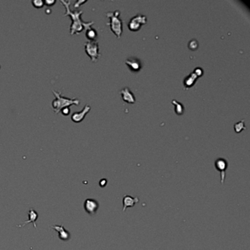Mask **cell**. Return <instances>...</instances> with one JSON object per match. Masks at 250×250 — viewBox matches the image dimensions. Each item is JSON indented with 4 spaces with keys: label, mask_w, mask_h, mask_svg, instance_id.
<instances>
[{
    "label": "cell",
    "mask_w": 250,
    "mask_h": 250,
    "mask_svg": "<svg viewBox=\"0 0 250 250\" xmlns=\"http://www.w3.org/2000/svg\"><path fill=\"white\" fill-rule=\"evenodd\" d=\"M60 2L66 8V12L63 16H69L72 21L70 27V35H79L83 30H87L91 26L94 24V22H85L81 19V16L83 14L82 10H72L71 9V1H63L61 0Z\"/></svg>",
    "instance_id": "6da1fadb"
},
{
    "label": "cell",
    "mask_w": 250,
    "mask_h": 250,
    "mask_svg": "<svg viewBox=\"0 0 250 250\" xmlns=\"http://www.w3.org/2000/svg\"><path fill=\"white\" fill-rule=\"evenodd\" d=\"M52 92H53L54 96L56 97V98L52 101L51 104L52 108H53L54 112L55 114H58L59 112H61V110L62 109L66 108V107H70L72 105L78 106V105H79V104H80V100L78 99V98H69L62 96V92L61 91L52 90Z\"/></svg>",
    "instance_id": "7a4b0ae2"
},
{
    "label": "cell",
    "mask_w": 250,
    "mask_h": 250,
    "mask_svg": "<svg viewBox=\"0 0 250 250\" xmlns=\"http://www.w3.org/2000/svg\"><path fill=\"white\" fill-rule=\"evenodd\" d=\"M106 15L110 20L107 24L109 25L111 30L116 35L117 38H119L123 33V21L120 18V11L115 10L113 12H107Z\"/></svg>",
    "instance_id": "3957f363"
},
{
    "label": "cell",
    "mask_w": 250,
    "mask_h": 250,
    "mask_svg": "<svg viewBox=\"0 0 250 250\" xmlns=\"http://www.w3.org/2000/svg\"><path fill=\"white\" fill-rule=\"evenodd\" d=\"M85 51L86 54L89 56L92 62H97L99 59L100 54L99 51V44L97 41H88L85 43Z\"/></svg>",
    "instance_id": "277c9868"
},
{
    "label": "cell",
    "mask_w": 250,
    "mask_h": 250,
    "mask_svg": "<svg viewBox=\"0 0 250 250\" xmlns=\"http://www.w3.org/2000/svg\"><path fill=\"white\" fill-rule=\"evenodd\" d=\"M147 22H148V19L145 16L142 14H137L130 20L128 27L131 31L136 32L140 30L142 25L145 24Z\"/></svg>",
    "instance_id": "5b68a950"
},
{
    "label": "cell",
    "mask_w": 250,
    "mask_h": 250,
    "mask_svg": "<svg viewBox=\"0 0 250 250\" xmlns=\"http://www.w3.org/2000/svg\"><path fill=\"white\" fill-rule=\"evenodd\" d=\"M214 166L216 169L219 172L220 182H221V184H223L225 180L226 170L228 167V161L223 158H218L214 162Z\"/></svg>",
    "instance_id": "8992f818"
},
{
    "label": "cell",
    "mask_w": 250,
    "mask_h": 250,
    "mask_svg": "<svg viewBox=\"0 0 250 250\" xmlns=\"http://www.w3.org/2000/svg\"><path fill=\"white\" fill-rule=\"evenodd\" d=\"M84 208L85 211L90 215H94L99 208L98 202L94 199H87L84 203Z\"/></svg>",
    "instance_id": "52a82bcc"
},
{
    "label": "cell",
    "mask_w": 250,
    "mask_h": 250,
    "mask_svg": "<svg viewBox=\"0 0 250 250\" xmlns=\"http://www.w3.org/2000/svg\"><path fill=\"white\" fill-rule=\"evenodd\" d=\"M90 109H91V107H90V105L86 104L82 110L80 111V112H74L72 115H71V120H72L73 123H81V122L85 119L86 115L89 113Z\"/></svg>",
    "instance_id": "ba28073f"
},
{
    "label": "cell",
    "mask_w": 250,
    "mask_h": 250,
    "mask_svg": "<svg viewBox=\"0 0 250 250\" xmlns=\"http://www.w3.org/2000/svg\"><path fill=\"white\" fill-rule=\"evenodd\" d=\"M120 95L123 101L129 104H134L136 101L135 96L129 87H124L120 90Z\"/></svg>",
    "instance_id": "9c48e42d"
},
{
    "label": "cell",
    "mask_w": 250,
    "mask_h": 250,
    "mask_svg": "<svg viewBox=\"0 0 250 250\" xmlns=\"http://www.w3.org/2000/svg\"><path fill=\"white\" fill-rule=\"evenodd\" d=\"M140 202V199L137 197H133L130 195H124L123 199V211H125L128 208H132L135 205L136 203Z\"/></svg>",
    "instance_id": "30bf717a"
},
{
    "label": "cell",
    "mask_w": 250,
    "mask_h": 250,
    "mask_svg": "<svg viewBox=\"0 0 250 250\" xmlns=\"http://www.w3.org/2000/svg\"><path fill=\"white\" fill-rule=\"evenodd\" d=\"M125 63L131 69L132 71H140L142 68V64L140 60L137 58H129L125 61Z\"/></svg>",
    "instance_id": "8fae6325"
},
{
    "label": "cell",
    "mask_w": 250,
    "mask_h": 250,
    "mask_svg": "<svg viewBox=\"0 0 250 250\" xmlns=\"http://www.w3.org/2000/svg\"><path fill=\"white\" fill-rule=\"evenodd\" d=\"M50 228L57 231L59 238H60L61 240L67 241L70 238V236H71L70 233H69L67 230H65L63 224H62V225L51 226Z\"/></svg>",
    "instance_id": "7c38bea8"
},
{
    "label": "cell",
    "mask_w": 250,
    "mask_h": 250,
    "mask_svg": "<svg viewBox=\"0 0 250 250\" xmlns=\"http://www.w3.org/2000/svg\"><path fill=\"white\" fill-rule=\"evenodd\" d=\"M28 214H29V220H27V221L25 222L23 224L18 225L17 226L18 228H22V227H24L25 225H27V224L32 223L34 228H37V225L35 224V221H36V220L37 219V218H38V214H37V212L35 211L33 208H30V210H29L28 212Z\"/></svg>",
    "instance_id": "4fadbf2b"
},
{
    "label": "cell",
    "mask_w": 250,
    "mask_h": 250,
    "mask_svg": "<svg viewBox=\"0 0 250 250\" xmlns=\"http://www.w3.org/2000/svg\"><path fill=\"white\" fill-rule=\"evenodd\" d=\"M198 78L199 77L197 76L194 72H192L190 75H189L188 76L185 78L184 81V87H186V89H189L191 87H192V86L194 85L195 81H197V79H198Z\"/></svg>",
    "instance_id": "5bb4252c"
},
{
    "label": "cell",
    "mask_w": 250,
    "mask_h": 250,
    "mask_svg": "<svg viewBox=\"0 0 250 250\" xmlns=\"http://www.w3.org/2000/svg\"><path fill=\"white\" fill-rule=\"evenodd\" d=\"M172 104L174 105V110L178 115H182L184 113L185 108L181 103L178 102L175 99L172 100Z\"/></svg>",
    "instance_id": "9a60e30c"
},
{
    "label": "cell",
    "mask_w": 250,
    "mask_h": 250,
    "mask_svg": "<svg viewBox=\"0 0 250 250\" xmlns=\"http://www.w3.org/2000/svg\"><path fill=\"white\" fill-rule=\"evenodd\" d=\"M86 37L90 41H96L98 37V33L95 29H92L90 27L87 30H86Z\"/></svg>",
    "instance_id": "2e32d148"
},
{
    "label": "cell",
    "mask_w": 250,
    "mask_h": 250,
    "mask_svg": "<svg viewBox=\"0 0 250 250\" xmlns=\"http://www.w3.org/2000/svg\"><path fill=\"white\" fill-rule=\"evenodd\" d=\"M246 127H245V123H244V121L243 120H241L238 122V123H236V124L234 125V129L235 131H236V133H240L243 131V129H245Z\"/></svg>",
    "instance_id": "e0dca14e"
},
{
    "label": "cell",
    "mask_w": 250,
    "mask_h": 250,
    "mask_svg": "<svg viewBox=\"0 0 250 250\" xmlns=\"http://www.w3.org/2000/svg\"><path fill=\"white\" fill-rule=\"evenodd\" d=\"M188 46L189 48V49L194 51V50L197 49V48H198V42H197L196 40H192V41H190L189 43Z\"/></svg>",
    "instance_id": "ac0fdd59"
},
{
    "label": "cell",
    "mask_w": 250,
    "mask_h": 250,
    "mask_svg": "<svg viewBox=\"0 0 250 250\" xmlns=\"http://www.w3.org/2000/svg\"><path fill=\"white\" fill-rule=\"evenodd\" d=\"M32 5L34 6L36 8H42L44 6V2L42 1V0H34V1L32 2Z\"/></svg>",
    "instance_id": "d6986e66"
},
{
    "label": "cell",
    "mask_w": 250,
    "mask_h": 250,
    "mask_svg": "<svg viewBox=\"0 0 250 250\" xmlns=\"http://www.w3.org/2000/svg\"><path fill=\"white\" fill-rule=\"evenodd\" d=\"M193 72H194L198 77H201L202 75L203 74V70L201 68H196Z\"/></svg>",
    "instance_id": "ffe728a7"
},
{
    "label": "cell",
    "mask_w": 250,
    "mask_h": 250,
    "mask_svg": "<svg viewBox=\"0 0 250 250\" xmlns=\"http://www.w3.org/2000/svg\"><path fill=\"white\" fill-rule=\"evenodd\" d=\"M61 112H62V114L65 115V116H68V115H70L71 113L70 107H66V108H63L62 110H61Z\"/></svg>",
    "instance_id": "44dd1931"
},
{
    "label": "cell",
    "mask_w": 250,
    "mask_h": 250,
    "mask_svg": "<svg viewBox=\"0 0 250 250\" xmlns=\"http://www.w3.org/2000/svg\"><path fill=\"white\" fill-rule=\"evenodd\" d=\"M85 2H87V1H77V2H76V3L74 4V6H73V7H74L75 9H78V8L80 7L82 4L85 3Z\"/></svg>",
    "instance_id": "7402d4cb"
},
{
    "label": "cell",
    "mask_w": 250,
    "mask_h": 250,
    "mask_svg": "<svg viewBox=\"0 0 250 250\" xmlns=\"http://www.w3.org/2000/svg\"><path fill=\"white\" fill-rule=\"evenodd\" d=\"M56 3V1L55 0H46V1L44 2V4H45L47 6H49V7H51V6L54 5V4Z\"/></svg>",
    "instance_id": "603a6c76"
},
{
    "label": "cell",
    "mask_w": 250,
    "mask_h": 250,
    "mask_svg": "<svg viewBox=\"0 0 250 250\" xmlns=\"http://www.w3.org/2000/svg\"><path fill=\"white\" fill-rule=\"evenodd\" d=\"M106 184H107V180L105 179V178H104V179H102L100 181V186L101 187H104V186H106Z\"/></svg>",
    "instance_id": "cb8c5ba5"
}]
</instances>
